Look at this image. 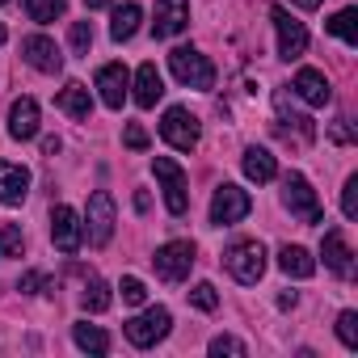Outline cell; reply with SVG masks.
<instances>
[{
  "label": "cell",
  "mask_w": 358,
  "mask_h": 358,
  "mask_svg": "<svg viewBox=\"0 0 358 358\" xmlns=\"http://www.w3.org/2000/svg\"><path fill=\"white\" fill-rule=\"evenodd\" d=\"M59 110H64V114H72L76 122H89V114H93V97H89V89H85V85H76V80H72V85H64V89H59Z\"/></svg>",
  "instance_id": "603a6c76"
},
{
  "label": "cell",
  "mask_w": 358,
  "mask_h": 358,
  "mask_svg": "<svg viewBox=\"0 0 358 358\" xmlns=\"http://www.w3.org/2000/svg\"><path fill=\"white\" fill-rule=\"evenodd\" d=\"M190 303L203 308V312H215V308H220V295H215L211 282H194V287H190Z\"/></svg>",
  "instance_id": "1f68e13d"
},
{
  "label": "cell",
  "mask_w": 358,
  "mask_h": 358,
  "mask_svg": "<svg viewBox=\"0 0 358 358\" xmlns=\"http://www.w3.org/2000/svg\"><path fill=\"white\" fill-rule=\"evenodd\" d=\"M329 135H333L337 143H350V139H354V131H350V118H337V122L329 127Z\"/></svg>",
  "instance_id": "8d00e7d4"
},
{
  "label": "cell",
  "mask_w": 358,
  "mask_h": 358,
  "mask_svg": "<svg viewBox=\"0 0 358 358\" xmlns=\"http://www.w3.org/2000/svg\"><path fill=\"white\" fill-rule=\"evenodd\" d=\"M22 9L30 13V22H38V26H47V22H55V17H64V0H22Z\"/></svg>",
  "instance_id": "484cf974"
},
{
  "label": "cell",
  "mask_w": 358,
  "mask_h": 358,
  "mask_svg": "<svg viewBox=\"0 0 358 358\" xmlns=\"http://www.w3.org/2000/svg\"><path fill=\"white\" fill-rule=\"evenodd\" d=\"M118 291H122V303H143V299H148V287H143L139 278H131V274L118 282Z\"/></svg>",
  "instance_id": "836d02e7"
},
{
  "label": "cell",
  "mask_w": 358,
  "mask_h": 358,
  "mask_svg": "<svg viewBox=\"0 0 358 358\" xmlns=\"http://www.w3.org/2000/svg\"><path fill=\"white\" fill-rule=\"evenodd\" d=\"M80 303H85V312H106L110 308V287L101 278H89L85 291H80Z\"/></svg>",
  "instance_id": "83f0119b"
},
{
  "label": "cell",
  "mask_w": 358,
  "mask_h": 358,
  "mask_svg": "<svg viewBox=\"0 0 358 358\" xmlns=\"http://www.w3.org/2000/svg\"><path fill=\"white\" fill-rule=\"evenodd\" d=\"M114 0H85V9H110Z\"/></svg>",
  "instance_id": "ab89813d"
},
{
  "label": "cell",
  "mask_w": 358,
  "mask_h": 358,
  "mask_svg": "<svg viewBox=\"0 0 358 358\" xmlns=\"http://www.w3.org/2000/svg\"><path fill=\"white\" fill-rule=\"evenodd\" d=\"M72 341H76L85 354H106V350H110V337H106L97 324H89V320H85V324H72Z\"/></svg>",
  "instance_id": "d4e9b609"
},
{
  "label": "cell",
  "mask_w": 358,
  "mask_h": 358,
  "mask_svg": "<svg viewBox=\"0 0 358 358\" xmlns=\"http://www.w3.org/2000/svg\"><path fill=\"white\" fill-rule=\"evenodd\" d=\"M122 139H127V148H131V152H143V148H148V131H143L139 122H131V127L122 131Z\"/></svg>",
  "instance_id": "d590c367"
},
{
  "label": "cell",
  "mask_w": 358,
  "mask_h": 358,
  "mask_svg": "<svg viewBox=\"0 0 358 358\" xmlns=\"http://www.w3.org/2000/svg\"><path fill=\"white\" fill-rule=\"evenodd\" d=\"M324 30L337 34L345 47H358V9H341V13H333V17L324 22Z\"/></svg>",
  "instance_id": "cb8c5ba5"
},
{
  "label": "cell",
  "mask_w": 358,
  "mask_h": 358,
  "mask_svg": "<svg viewBox=\"0 0 358 358\" xmlns=\"http://www.w3.org/2000/svg\"><path fill=\"white\" fill-rule=\"evenodd\" d=\"M282 207L299 220V224H320V203H316V190L303 173H287L282 182Z\"/></svg>",
  "instance_id": "5b68a950"
},
{
  "label": "cell",
  "mask_w": 358,
  "mask_h": 358,
  "mask_svg": "<svg viewBox=\"0 0 358 358\" xmlns=\"http://www.w3.org/2000/svg\"><path fill=\"white\" fill-rule=\"evenodd\" d=\"M270 17H274V30H278V55H282V59H299V55L308 51V30H303V22H295L282 5H274Z\"/></svg>",
  "instance_id": "30bf717a"
},
{
  "label": "cell",
  "mask_w": 358,
  "mask_h": 358,
  "mask_svg": "<svg viewBox=\"0 0 358 358\" xmlns=\"http://www.w3.org/2000/svg\"><path fill=\"white\" fill-rule=\"evenodd\" d=\"M169 329H173L169 308H148L143 316L127 320V341H131V345H139V350H148V345L164 341V337H169Z\"/></svg>",
  "instance_id": "9c48e42d"
},
{
  "label": "cell",
  "mask_w": 358,
  "mask_h": 358,
  "mask_svg": "<svg viewBox=\"0 0 358 358\" xmlns=\"http://www.w3.org/2000/svg\"><path fill=\"white\" fill-rule=\"evenodd\" d=\"M0 5H5V0H0Z\"/></svg>",
  "instance_id": "b9f144b4"
},
{
  "label": "cell",
  "mask_w": 358,
  "mask_h": 358,
  "mask_svg": "<svg viewBox=\"0 0 358 358\" xmlns=\"http://www.w3.org/2000/svg\"><path fill=\"white\" fill-rule=\"evenodd\" d=\"M9 135L22 139V143L38 135V101H34V97H17V101L9 106Z\"/></svg>",
  "instance_id": "e0dca14e"
},
{
  "label": "cell",
  "mask_w": 358,
  "mask_h": 358,
  "mask_svg": "<svg viewBox=\"0 0 358 358\" xmlns=\"http://www.w3.org/2000/svg\"><path fill=\"white\" fill-rule=\"evenodd\" d=\"M22 249H26V236H22V228H17V224H5V228H0V262L22 257Z\"/></svg>",
  "instance_id": "f1b7e54d"
},
{
  "label": "cell",
  "mask_w": 358,
  "mask_h": 358,
  "mask_svg": "<svg viewBox=\"0 0 358 358\" xmlns=\"http://www.w3.org/2000/svg\"><path fill=\"white\" fill-rule=\"evenodd\" d=\"M160 97H164V80H160L156 64H139V72H135V106L152 110Z\"/></svg>",
  "instance_id": "d6986e66"
},
{
  "label": "cell",
  "mask_w": 358,
  "mask_h": 358,
  "mask_svg": "<svg viewBox=\"0 0 358 358\" xmlns=\"http://www.w3.org/2000/svg\"><path fill=\"white\" fill-rule=\"evenodd\" d=\"M139 22H143V9L135 5V0H127V5H118V9H114L110 38H114V43H131V38H135V30H139Z\"/></svg>",
  "instance_id": "7402d4cb"
},
{
  "label": "cell",
  "mask_w": 358,
  "mask_h": 358,
  "mask_svg": "<svg viewBox=\"0 0 358 358\" xmlns=\"http://www.w3.org/2000/svg\"><path fill=\"white\" fill-rule=\"evenodd\" d=\"M22 59H26L34 72H47V76H55V72L64 68V55H59V47H55L47 34H30V38H22Z\"/></svg>",
  "instance_id": "7c38bea8"
},
{
  "label": "cell",
  "mask_w": 358,
  "mask_h": 358,
  "mask_svg": "<svg viewBox=\"0 0 358 358\" xmlns=\"http://www.w3.org/2000/svg\"><path fill=\"white\" fill-rule=\"evenodd\" d=\"M169 72L177 76V85L186 89H211L215 85V68L199 47H173L169 51Z\"/></svg>",
  "instance_id": "6da1fadb"
},
{
  "label": "cell",
  "mask_w": 358,
  "mask_h": 358,
  "mask_svg": "<svg viewBox=\"0 0 358 358\" xmlns=\"http://www.w3.org/2000/svg\"><path fill=\"white\" fill-rule=\"evenodd\" d=\"M291 5H295V9H320L324 0H291Z\"/></svg>",
  "instance_id": "f35d334b"
},
{
  "label": "cell",
  "mask_w": 358,
  "mask_h": 358,
  "mask_svg": "<svg viewBox=\"0 0 358 358\" xmlns=\"http://www.w3.org/2000/svg\"><path fill=\"white\" fill-rule=\"evenodd\" d=\"M160 135H164V143H169V148L190 152V148H199L203 127H199V118H194L186 106H169V110H164V118H160Z\"/></svg>",
  "instance_id": "277c9868"
},
{
  "label": "cell",
  "mask_w": 358,
  "mask_h": 358,
  "mask_svg": "<svg viewBox=\"0 0 358 358\" xmlns=\"http://www.w3.org/2000/svg\"><path fill=\"white\" fill-rule=\"evenodd\" d=\"M320 257H324V266H329L333 274H341V278L354 274V253H350V245H345V236H341L337 228L324 232V241H320Z\"/></svg>",
  "instance_id": "ac0fdd59"
},
{
  "label": "cell",
  "mask_w": 358,
  "mask_h": 358,
  "mask_svg": "<svg viewBox=\"0 0 358 358\" xmlns=\"http://www.w3.org/2000/svg\"><path fill=\"white\" fill-rule=\"evenodd\" d=\"M211 354H215V358H224V354L245 358V341H241V337H232V333H220V337H211Z\"/></svg>",
  "instance_id": "d6a6232c"
},
{
  "label": "cell",
  "mask_w": 358,
  "mask_h": 358,
  "mask_svg": "<svg viewBox=\"0 0 358 358\" xmlns=\"http://www.w3.org/2000/svg\"><path fill=\"white\" fill-rule=\"evenodd\" d=\"M278 270L291 274V278H312L316 274V257L303 245H282L278 249Z\"/></svg>",
  "instance_id": "44dd1931"
},
{
  "label": "cell",
  "mask_w": 358,
  "mask_h": 358,
  "mask_svg": "<svg viewBox=\"0 0 358 358\" xmlns=\"http://www.w3.org/2000/svg\"><path fill=\"white\" fill-rule=\"evenodd\" d=\"M51 241H55V249H59V253H76V249H80V241H85L80 215H76L68 203H59V207L51 211Z\"/></svg>",
  "instance_id": "8fae6325"
},
{
  "label": "cell",
  "mask_w": 358,
  "mask_h": 358,
  "mask_svg": "<svg viewBox=\"0 0 358 358\" xmlns=\"http://www.w3.org/2000/svg\"><path fill=\"white\" fill-rule=\"evenodd\" d=\"M127 89H131V72H127L122 64H101V68H97V93H101V101H106L110 110H122Z\"/></svg>",
  "instance_id": "5bb4252c"
},
{
  "label": "cell",
  "mask_w": 358,
  "mask_h": 358,
  "mask_svg": "<svg viewBox=\"0 0 358 358\" xmlns=\"http://www.w3.org/2000/svg\"><path fill=\"white\" fill-rule=\"evenodd\" d=\"M249 211H253L249 190H241V186H232V182H224V186L215 190V199H211V224H215V228H232V224H241Z\"/></svg>",
  "instance_id": "ba28073f"
},
{
  "label": "cell",
  "mask_w": 358,
  "mask_h": 358,
  "mask_svg": "<svg viewBox=\"0 0 358 358\" xmlns=\"http://www.w3.org/2000/svg\"><path fill=\"white\" fill-rule=\"evenodd\" d=\"M194 245L190 241H169V245H160L156 249V257H152V266H156V274L164 278V282H186L190 278V270H194Z\"/></svg>",
  "instance_id": "8992f818"
},
{
  "label": "cell",
  "mask_w": 358,
  "mask_h": 358,
  "mask_svg": "<svg viewBox=\"0 0 358 358\" xmlns=\"http://www.w3.org/2000/svg\"><path fill=\"white\" fill-rule=\"evenodd\" d=\"M295 93H299L308 106H329V101H333V85H329V76L316 72V68H299V72H295Z\"/></svg>",
  "instance_id": "2e32d148"
},
{
  "label": "cell",
  "mask_w": 358,
  "mask_h": 358,
  "mask_svg": "<svg viewBox=\"0 0 358 358\" xmlns=\"http://www.w3.org/2000/svg\"><path fill=\"white\" fill-rule=\"evenodd\" d=\"M30 194V169L13 164V160H0V203L5 207H22Z\"/></svg>",
  "instance_id": "9a60e30c"
},
{
  "label": "cell",
  "mask_w": 358,
  "mask_h": 358,
  "mask_svg": "<svg viewBox=\"0 0 358 358\" xmlns=\"http://www.w3.org/2000/svg\"><path fill=\"white\" fill-rule=\"evenodd\" d=\"M38 287H43V274H34V270H30V274L22 278V291H26V295H34Z\"/></svg>",
  "instance_id": "74e56055"
},
{
  "label": "cell",
  "mask_w": 358,
  "mask_h": 358,
  "mask_svg": "<svg viewBox=\"0 0 358 358\" xmlns=\"http://www.w3.org/2000/svg\"><path fill=\"white\" fill-rule=\"evenodd\" d=\"M274 106H278V114H282V122H291L295 131H299V139L308 143L312 135H316V127H312V118H303V114H295L291 110V101H287V93H274Z\"/></svg>",
  "instance_id": "4316f807"
},
{
  "label": "cell",
  "mask_w": 358,
  "mask_h": 358,
  "mask_svg": "<svg viewBox=\"0 0 358 358\" xmlns=\"http://www.w3.org/2000/svg\"><path fill=\"white\" fill-rule=\"evenodd\" d=\"M224 266H228V274H232L236 282L253 287V282L266 274V249H262L257 241H236V245H228Z\"/></svg>",
  "instance_id": "3957f363"
},
{
  "label": "cell",
  "mask_w": 358,
  "mask_h": 358,
  "mask_svg": "<svg viewBox=\"0 0 358 358\" xmlns=\"http://www.w3.org/2000/svg\"><path fill=\"white\" fill-rule=\"evenodd\" d=\"M341 215H345V220L358 215V177H350L345 190H341Z\"/></svg>",
  "instance_id": "e575fe53"
},
{
  "label": "cell",
  "mask_w": 358,
  "mask_h": 358,
  "mask_svg": "<svg viewBox=\"0 0 358 358\" xmlns=\"http://www.w3.org/2000/svg\"><path fill=\"white\" fill-rule=\"evenodd\" d=\"M68 43H72V51H76V55H89V47H93V26H89V22H72Z\"/></svg>",
  "instance_id": "4dcf8cb0"
},
{
  "label": "cell",
  "mask_w": 358,
  "mask_h": 358,
  "mask_svg": "<svg viewBox=\"0 0 358 358\" xmlns=\"http://www.w3.org/2000/svg\"><path fill=\"white\" fill-rule=\"evenodd\" d=\"M337 337L345 350H358V312H341L337 316Z\"/></svg>",
  "instance_id": "f546056e"
},
{
  "label": "cell",
  "mask_w": 358,
  "mask_h": 358,
  "mask_svg": "<svg viewBox=\"0 0 358 358\" xmlns=\"http://www.w3.org/2000/svg\"><path fill=\"white\" fill-rule=\"evenodd\" d=\"M114 224H118V215H114V199H110L106 190H93V194H89V207H85V220H80V228H85L89 245H93V249L110 245Z\"/></svg>",
  "instance_id": "7a4b0ae2"
},
{
  "label": "cell",
  "mask_w": 358,
  "mask_h": 358,
  "mask_svg": "<svg viewBox=\"0 0 358 358\" xmlns=\"http://www.w3.org/2000/svg\"><path fill=\"white\" fill-rule=\"evenodd\" d=\"M186 26H190V0H156V22H152L156 38H173Z\"/></svg>",
  "instance_id": "4fadbf2b"
},
{
  "label": "cell",
  "mask_w": 358,
  "mask_h": 358,
  "mask_svg": "<svg viewBox=\"0 0 358 358\" xmlns=\"http://www.w3.org/2000/svg\"><path fill=\"white\" fill-rule=\"evenodd\" d=\"M152 169H156V177H160L169 215H186V211H190V194H186V173H182V164L169 160V156H156Z\"/></svg>",
  "instance_id": "52a82bcc"
},
{
  "label": "cell",
  "mask_w": 358,
  "mask_h": 358,
  "mask_svg": "<svg viewBox=\"0 0 358 358\" xmlns=\"http://www.w3.org/2000/svg\"><path fill=\"white\" fill-rule=\"evenodd\" d=\"M5 38H9V30H5V26H0V47H5Z\"/></svg>",
  "instance_id": "60d3db41"
},
{
  "label": "cell",
  "mask_w": 358,
  "mask_h": 358,
  "mask_svg": "<svg viewBox=\"0 0 358 358\" xmlns=\"http://www.w3.org/2000/svg\"><path fill=\"white\" fill-rule=\"evenodd\" d=\"M241 169H245V177L249 182H274L278 177V160L266 152V148H245V160H241Z\"/></svg>",
  "instance_id": "ffe728a7"
}]
</instances>
